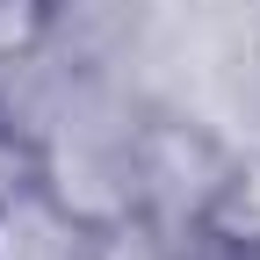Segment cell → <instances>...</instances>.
<instances>
[{"label":"cell","instance_id":"obj_1","mask_svg":"<svg viewBox=\"0 0 260 260\" xmlns=\"http://www.w3.org/2000/svg\"><path fill=\"white\" fill-rule=\"evenodd\" d=\"M44 29V0H0V65H15Z\"/></svg>","mask_w":260,"mask_h":260}]
</instances>
